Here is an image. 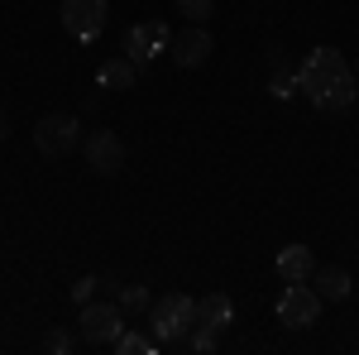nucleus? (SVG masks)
Wrapping results in <instances>:
<instances>
[{
	"label": "nucleus",
	"instance_id": "9",
	"mask_svg": "<svg viewBox=\"0 0 359 355\" xmlns=\"http://www.w3.org/2000/svg\"><path fill=\"white\" fill-rule=\"evenodd\" d=\"M211 53H216V44H211V29L206 25H187L172 34V63L177 67H201Z\"/></svg>",
	"mask_w": 359,
	"mask_h": 355
},
{
	"label": "nucleus",
	"instance_id": "21",
	"mask_svg": "<svg viewBox=\"0 0 359 355\" xmlns=\"http://www.w3.org/2000/svg\"><path fill=\"white\" fill-rule=\"evenodd\" d=\"M264 63H269V72H287V49L283 44H269L264 49Z\"/></svg>",
	"mask_w": 359,
	"mask_h": 355
},
{
	"label": "nucleus",
	"instance_id": "13",
	"mask_svg": "<svg viewBox=\"0 0 359 355\" xmlns=\"http://www.w3.org/2000/svg\"><path fill=\"white\" fill-rule=\"evenodd\" d=\"M196 312H201L206 327H216V331H225L230 322H235V302L225 298V293H206V298H196Z\"/></svg>",
	"mask_w": 359,
	"mask_h": 355
},
{
	"label": "nucleus",
	"instance_id": "12",
	"mask_svg": "<svg viewBox=\"0 0 359 355\" xmlns=\"http://www.w3.org/2000/svg\"><path fill=\"white\" fill-rule=\"evenodd\" d=\"M139 72H144V67L120 53V58H111V63H101V86H106V91H130V86L139 82Z\"/></svg>",
	"mask_w": 359,
	"mask_h": 355
},
{
	"label": "nucleus",
	"instance_id": "10",
	"mask_svg": "<svg viewBox=\"0 0 359 355\" xmlns=\"http://www.w3.org/2000/svg\"><path fill=\"white\" fill-rule=\"evenodd\" d=\"M273 264L287 283H306V278L316 273V254H311V245H283Z\"/></svg>",
	"mask_w": 359,
	"mask_h": 355
},
{
	"label": "nucleus",
	"instance_id": "7",
	"mask_svg": "<svg viewBox=\"0 0 359 355\" xmlns=\"http://www.w3.org/2000/svg\"><path fill=\"white\" fill-rule=\"evenodd\" d=\"M111 20V0H62V29L82 44H96Z\"/></svg>",
	"mask_w": 359,
	"mask_h": 355
},
{
	"label": "nucleus",
	"instance_id": "16",
	"mask_svg": "<svg viewBox=\"0 0 359 355\" xmlns=\"http://www.w3.org/2000/svg\"><path fill=\"white\" fill-rule=\"evenodd\" d=\"M187 346H192L196 355H211L216 346H221V331H216V327H206V322H196L192 336H187Z\"/></svg>",
	"mask_w": 359,
	"mask_h": 355
},
{
	"label": "nucleus",
	"instance_id": "11",
	"mask_svg": "<svg viewBox=\"0 0 359 355\" xmlns=\"http://www.w3.org/2000/svg\"><path fill=\"white\" fill-rule=\"evenodd\" d=\"M311 278H316L321 302H345L350 293H355V278H350V269H340V264H326V269H316Z\"/></svg>",
	"mask_w": 359,
	"mask_h": 355
},
{
	"label": "nucleus",
	"instance_id": "3",
	"mask_svg": "<svg viewBox=\"0 0 359 355\" xmlns=\"http://www.w3.org/2000/svg\"><path fill=\"white\" fill-rule=\"evenodd\" d=\"M34 144H39L43 159H67V154L82 144V125H77V115H67V110L39 115V125H34Z\"/></svg>",
	"mask_w": 359,
	"mask_h": 355
},
{
	"label": "nucleus",
	"instance_id": "20",
	"mask_svg": "<svg viewBox=\"0 0 359 355\" xmlns=\"http://www.w3.org/2000/svg\"><path fill=\"white\" fill-rule=\"evenodd\" d=\"M96 288H101V278H91V273H86V278H77V283H72V302H77V307H82V302H91V298H96Z\"/></svg>",
	"mask_w": 359,
	"mask_h": 355
},
{
	"label": "nucleus",
	"instance_id": "1",
	"mask_svg": "<svg viewBox=\"0 0 359 355\" xmlns=\"http://www.w3.org/2000/svg\"><path fill=\"white\" fill-rule=\"evenodd\" d=\"M297 91H306V101H311L316 110L340 115V110L355 106L359 77H355V67L345 63L340 49L321 44V49H311V53L302 58V67H297Z\"/></svg>",
	"mask_w": 359,
	"mask_h": 355
},
{
	"label": "nucleus",
	"instance_id": "18",
	"mask_svg": "<svg viewBox=\"0 0 359 355\" xmlns=\"http://www.w3.org/2000/svg\"><path fill=\"white\" fill-rule=\"evenodd\" d=\"M292 91H297V77H292V72H273V77H269V96H273V101H287Z\"/></svg>",
	"mask_w": 359,
	"mask_h": 355
},
{
	"label": "nucleus",
	"instance_id": "22",
	"mask_svg": "<svg viewBox=\"0 0 359 355\" xmlns=\"http://www.w3.org/2000/svg\"><path fill=\"white\" fill-rule=\"evenodd\" d=\"M5 139H10V115L0 110V144H5Z\"/></svg>",
	"mask_w": 359,
	"mask_h": 355
},
{
	"label": "nucleus",
	"instance_id": "8",
	"mask_svg": "<svg viewBox=\"0 0 359 355\" xmlns=\"http://www.w3.org/2000/svg\"><path fill=\"white\" fill-rule=\"evenodd\" d=\"M316 317H321V293L311 283H287L283 298H278V322L292 331H306L316 327Z\"/></svg>",
	"mask_w": 359,
	"mask_h": 355
},
{
	"label": "nucleus",
	"instance_id": "15",
	"mask_svg": "<svg viewBox=\"0 0 359 355\" xmlns=\"http://www.w3.org/2000/svg\"><path fill=\"white\" fill-rule=\"evenodd\" d=\"M115 302L125 307V312H149V288L144 283H120V293H115Z\"/></svg>",
	"mask_w": 359,
	"mask_h": 355
},
{
	"label": "nucleus",
	"instance_id": "19",
	"mask_svg": "<svg viewBox=\"0 0 359 355\" xmlns=\"http://www.w3.org/2000/svg\"><path fill=\"white\" fill-rule=\"evenodd\" d=\"M43 351H48V355H67V351H72V331L53 327L48 336H43Z\"/></svg>",
	"mask_w": 359,
	"mask_h": 355
},
{
	"label": "nucleus",
	"instance_id": "17",
	"mask_svg": "<svg viewBox=\"0 0 359 355\" xmlns=\"http://www.w3.org/2000/svg\"><path fill=\"white\" fill-rule=\"evenodd\" d=\"M177 15H187V25H206L216 15V0H177Z\"/></svg>",
	"mask_w": 359,
	"mask_h": 355
},
{
	"label": "nucleus",
	"instance_id": "6",
	"mask_svg": "<svg viewBox=\"0 0 359 355\" xmlns=\"http://www.w3.org/2000/svg\"><path fill=\"white\" fill-rule=\"evenodd\" d=\"M82 154H86V168L96 178H115V173H125V164H130V149H125V139L115 135V130H91L82 139Z\"/></svg>",
	"mask_w": 359,
	"mask_h": 355
},
{
	"label": "nucleus",
	"instance_id": "14",
	"mask_svg": "<svg viewBox=\"0 0 359 355\" xmlns=\"http://www.w3.org/2000/svg\"><path fill=\"white\" fill-rule=\"evenodd\" d=\"M115 351H120V355H154V351H163V346H158V336L120 331V336H115Z\"/></svg>",
	"mask_w": 359,
	"mask_h": 355
},
{
	"label": "nucleus",
	"instance_id": "4",
	"mask_svg": "<svg viewBox=\"0 0 359 355\" xmlns=\"http://www.w3.org/2000/svg\"><path fill=\"white\" fill-rule=\"evenodd\" d=\"M172 49V29L163 25V20H139V25L125 29V39H120V53L130 58V63H139V67H149L158 53H168Z\"/></svg>",
	"mask_w": 359,
	"mask_h": 355
},
{
	"label": "nucleus",
	"instance_id": "23",
	"mask_svg": "<svg viewBox=\"0 0 359 355\" xmlns=\"http://www.w3.org/2000/svg\"><path fill=\"white\" fill-rule=\"evenodd\" d=\"M355 77H359V72H355Z\"/></svg>",
	"mask_w": 359,
	"mask_h": 355
},
{
	"label": "nucleus",
	"instance_id": "2",
	"mask_svg": "<svg viewBox=\"0 0 359 355\" xmlns=\"http://www.w3.org/2000/svg\"><path fill=\"white\" fill-rule=\"evenodd\" d=\"M196 322H201V312H196V298L187 293H163L149 302V327L158 336V346H187Z\"/></svg>",
	"mask_w": 359,
	"mask_h": 355
},
{
	"label": "nucleus",
	"instance_id": "5",
	"mask_svg": "<svg viewBox=\"0 0 359 355\" xmlns=\"http://www.w3.org/2000/svg\"><path fill=\"white\" fill-rule=\"evenodd\" d=\"M77 327H82V341L86 346H115V336L125 331V307L120 302H82V317H77Z\"/></svg>",
	"mask_w": 359,
	"mask_h": 355
}]
</instances>
